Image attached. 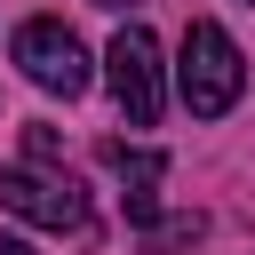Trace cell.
Wrapping results in <instances>:
<instances>
[{"label": "cell", "mask_w": 255, "mask_h": 255, "mask_svg": "<svg viewBox=\"0 0 255 255\" xmlns=\"http://www.w3.org/2000/svg\"><path fill=\"white\" fill-rule=\"evenodd\" d=\"M239 88H247V72H239L231 32L207 24V16H191L183 56H175V96H183V112H191V120H223V112L239 104Z\"/></svg>", "instance_id": "cell-1"}, {"label": "cell", "mask_w": 255, "mask_h": 255, "mask_svg": "<svg viewBox=\"0 0 255 255\" xmlns=\"http://www.w3.org/2000/svg\"><path fill=\"white\" fill-rule=\"evenodd\" d=\"M104 80H112V104L128 112V128H151L159 120V40L143 24H120L112 48H104Z\"/></svg>", "instance_id": "cell-2"}, {"label": "cell", "mask_w": 255, "mask_h": 255, "mask_svg": "<svg viewBox=\"0 0 255 255\" xmlns=\"http://www.w3.org/2000/svg\"><path fill=\"white\" fill-rule=\"evenodd\" d=\"M0 207L24 215L32 231H80L88 223V191L64 167H0Z\"/></svg>", "instance_id": "cell-3"}, {"label": "cell", "mask_w": 255, "mask_h": 255, "mask_svg": "<svg viewBox=\"0 0 255 255\" xmlns=\"http://www.w3.org/2000/svg\"><path fill=\"white\" fill-rule=\"evenodd\" d=\"M16 64H24V80L48 88V96H80V88H88V48H80V32L56 24V16L16 24Z\"/></svg>", "instance_id": "cell-4"}, {"label": "cell", "mask_w": 255, "mask_h": 255, "mask_svg": "<svg viewBox=\"0 0 255 255\" xmlns=\"http://www.w3.org/2000/svg\"><path fill=\"white\" fill-rule=\"evenodd\" d=\"M104 167H112L128 191H151V183L167 175V159H159V151H143V143H104Z\"/></svg>", "instance_id": "cell-5"}, {"label": "cell", "mask_w": 255, "mask_h": 255, "mask_svg": "<svg viewBox=\"0 0 255 255\" xmlns=\"http://www.w3.org/2000/svg\"><path fill=\"white\" fill-rule=\"evenodd\" d=\"M199 239V215H175V223H151V247L167 255V247H191Z\"/></svg>", "instance_id": "cell-6"}, {"label": "cell", "mask_w": 255, "mask_h": 255, "mask_svg": "<svg viewBox=\"0 0 255 255\" xmlns=\"http://www.w3.org/2000/svg\"><path fill=\"white\" fill-rule=\"evenodd\" d=\"M0 255H32V247H24V239H0Z\"/></svg>", "instance_id": "cell-7"}, {"label": "cell", "mask_w": 255, "mask_h": 255, "mask_svg": "<svg viewBox=\"0 0 255 255\" xmlns=\"http://www.w3.org/2000/svg\"><path fill=\"white\" fill-rule=\"evenodd\" d=\"M96 8H120V0H96Z\"/></svg>", "instance_id": "cell-8"}]
</instances>
